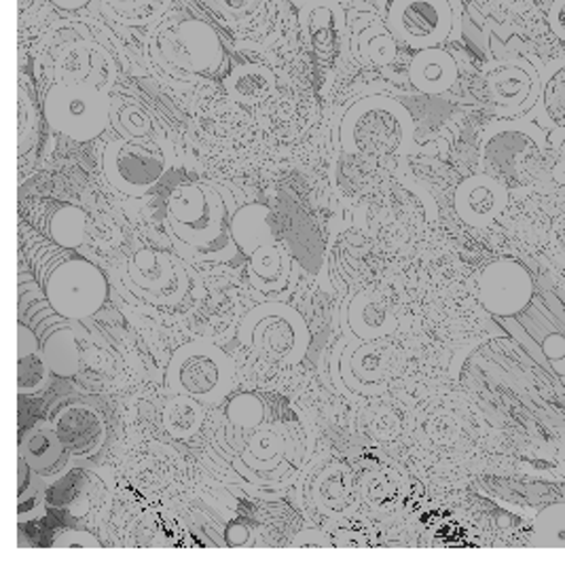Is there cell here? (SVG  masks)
I'll list each match as a JSON object with an SVG mask.
<instances>
[{
	"label": "cell",
	"mask_w": 565,
	"mask_h": 565,
	"mask_svg": "<svg viewBox=\"0 0 565 565\" xmlns=\"http://www.w3.org/2000/svg\"><path fill=\"white\" fill-rule=\"evenodd\" d=\"M206 422V405L184 396L172 394L163 407V430L174 440L195 437Z\"/></svg>",
	"instance_id": "cell-25"
},
{
	"label": "cell",
	"mask_w": 565,
	"mask_h": 565,
	"mask_svg": "<svg viewBox=\"0 0 565 565\" xmlns=\"http://www.w3.org/2000/svg\"><path fill=\"white\" fill-rule=\"evenodd\" d=\"M149 45L154 62L177 77H214L225 62L218 32L193 15L161 18L149 36Z\"/></svg>",
	"instance_id": "cell-3"
},
{
	"label": "cell",
	"mask_w": 565,
	"mask_h": 565,
	"mask_svg": "<svg viewBox=\"0 0 565 565\" xmlns=\"http://www.w3.org/2000/svg\"><path fill=\"white\" fill-rule=\"evenodd\" d=\"M536 115L548 129L565 126V60L553 62L542 75Z\"/></svg>",
	"instance_id": "cell-26"
},
{
	"label": "cell",
	"mask_w": 565,
	"mask_h": 565,
	"mask_svg": "<svg viewBox=\"0 0 565 565\" xmlns=\"http://www.w3.org/2000/svg\"><path fill=\"white\" fill-rule=\"evenodd\" d=\"M546 20H548V26L553 30V34L565 43V0H553Z\"/></svg>",
	"instance_id": "cell-38"
},
{
	"label": "cell",
	"mask_w": 565,
	"mask_h": 565,
	"mask_svg": "<svg viewBox=\"0 0 565 565\" xmlns=\"http://www.w3.org/2000/svg\"><path fill=\"white\" fill-rule=\"evenodd\" d=\"M540 348L546 354V360L553 366V371L565 382V334L557 333V331L546 334L542 339Z\"/></svg>",
	"instance_id": "cell-36"
},
{
	"label": "cell",
	"mask_w": 565,
	"mask_h": 565,
	"mask_svg": "<svg viewBox=\"0 0 565 565\" xmlns=\"http://www.w3.org/2000/svg\"><path fill=\"white\" fill-rule=\"evenodd\" d=\"M89 546L100 548V542L89 532H81V530H66L64 534L53 540V548H89Z\"/></svg>",
	"instance_id": "cell-37"
},
{
	"label": "cell",
	"mask_w": 565,
	"mask_h": 565,
	"mask_svg": "<svg viewBox=\"0 0 565 565\" xmlns=\"http://www.w3.org/2000/svg\"><path fill=\"white\" fill-rule=\"evenodd\" d=\"M276 89V77L269 68L248 64L239 66L227 78V92L233 100L242 104H258L267 100Z\"/></svg>",
	"instance_id": "cell-27"
},
{
	"label": "cell",
	"mask_w": 565,
	"mask_h": 565,
	"mask_svg": "<svg viewBox=\"0 0 565 565\" xmlns=\"http://www.w3.org/2000/svg\"><path fill=\"white\" fill-rule=\"evenodd\" d=\"M18 454L26 460L34 475L45 481L60 479L68 470L73 458L57 437L52 419L36 422L32 428H28L20 438Z\"/></svg>",
	"instance_id": "cell-17"
},
{
	"label": "cell",
	"mask_w": 565,
	"mask_h": 565,
	"mask_svg": "<svg viewBox=\"0 0 565 565\" xmlns=\"http://www.w3.org/2000/svg\"><path fill=\"white\" fill-rule=\"evenodd\" d=\"M227 417L239 430H255L265 417V407L255 394H239L230 403Z\"/></svg>",
	"instance_id": "cell-33"
},
{
	"label": "cell",
	"mask_w": 565,
	"mask_h": 565,
	"mask_svg": "<svg viewBox=\"0 0 565 565\" xmlns=\"http://www.w3.org/2000/svg\"><path fill=\"white\" fill-rule=\"evenodd\" d=\"M43 352L53 375L60 380L77 377L81 369V350L77 334L71 327H55L41 337Z\"/></svg>",
	"instance_id": "cell-24"
},
{
	"label": "cell",
	"mask_w": 565,
	"mask_h": 565,
	"mask_svg": "<svg viewBox=\"0 0 565 565\" xmlns=\"http://www.w3.org/2000/svg\"><path fill=\"white\" fill-rule=\"evenodd\" d=\"M50 2L62 11H81L92 4V0H50Z\"/></svg>",
	"instance_id": "cell-39"
},
{
	"label": "cell",
	"mask_w": 565,
	"mask_h": 565,
	"mask_svg": "<svg viewBox=\"0 0 565 565\" xmlns=\"http://www.w3.org/2000/svg\"><path fill=\"white\" fill-rule=\"evenodd\" d=\"M544 255L565 269V212L542 232Z\"/></svg>",
	"instance_id": "cell-35"
},
{
	"label": "cell",
	"mask_w": 565,
	"mask_h": 565,
	"mask_svg": "<svg viewBox=\"0 0 565 565\" xmlns=\"http://www.w3.org/2000/svg\"><path fill=\"white\" fill-rule=\"evenodd\" d=\"M246 456H253V466L257 468H274L282 462L286 456V438L280 433H258L250 438Z\"/></svg>",
	"instance_id": "cell-32"
},
{
	"label": "cell",
	"mask_w": 565,
	"mask_h": 565,
	"mask_svg": "<svg viewBox=\"0 0 565 565\" xmlns=\"http://www.w3.org/2000/svg\"><path fill=\"white\" fill-rule=\"evenodd\" d=\"M548 174L546 186H551L555 193H565V126L548 131Z\"/></svg>",
	"instance_id": "cell-34"
},
{
	"label": "cell",
	"mask_w": 565,
	"mask_h": 565,
	"mask_svg": "<svg viewBox=\"0 0 565 565\" xmlns=\"http://www.w3.org/2000/svg\"><path fill=\"white\" fill-rule=\"evenodd\" d=\"M511 193L513 191L500 180L479 172L458 184L454 206L468 227L486 230L504 214L511 204Z\"/></svg>",
	"instance_id": "cell-14"
},
{
	"label": "cell",
	"mask_w": 565,
	"mask_h": 565,
	"mask_svg": "<svg viewBox=\"0 0 565 565\" xmlns=\"http://www.w3.org/2000/svg\"><path fill=\"white\" fill-rule=\"evenodd\" d=\"M207 9L230 28H248L265 15L274 0H202Z\"/></svg>",
	"instance_id": "cell-29"
},
{
	"label": "cell",
	"mask_w": 565,
	"mask_h": 565,
	"mask_svg": "<svg viewBox=\"0 0 565 565\" xmlns=\"http://www.w3.org/2000/svg\"><path fill=\"white\" fill-rule=\"evenodd\" d=\"M47 306L64 320H87L103 309L108 282L103 269L83 257L62 258L43 278Z\"/></svg>",
	"instance_id": "cell-8"
},
{
	"label": "cell",
	"mask_w": 565,
	"mask_h": 565,
	"mask_svg": "<svg viewBox=\"0 0 565 565\" xmlns=\"http://www.w3.org/2000/svg\"><path fill=\"white\" fill-rule=\"evenodd\" d=\"M532 546L565 548V504L546 507L536 516Z\"/></svg>",
	"instance_id": "cell-31"
},
{
	"label": "cell",
	"mask_w": 565,
	"mask_h": 565,
	"mask_svg": "<svg viewBox=\"0 0 565 565\" xmlns=\"http://www.w3.org/2000/svg\"><path fill=\"white\" fill-rule=\"evenodd\" d=\"M168 149L153 142L117 138L104 147V177L119 193H126L129 198H140L153 189L168 172Z\"/></svg>",
	"instance_id": "cell-10"
},
{
	"label": "cell",
	"mask_w": 565,
	"mask_h": 565,
	"mask_svg": "<svg viewBox=\"0 0 565 565\" xmlns=\"http://www.w3.org/2000/svg\"><path fill=\"white\" fill-rule=\"evenodd\" d=\"M542 75L527 60H504L489 66L486 92L489 104L502 119H521L536 108Z\"/></svg>",
	"instance_id": "cell-12"
},
{
	"label": "cell",
	"mask_w": 565,
	"mask_h": 565,
	"mask_svg": "<svg viewBox=\"0 0 565 565\" xmlns=\"http://www.w3.org/2000/svg\"><path fill=\"white\" fill-rule=\"evenodd\" d=\"M460 77L456 57L443 47L419 50L409 62V81L422 94L438 96L449 92Z\"/></svg>",
	"instance_id": "cell-20"
},
{
	"label": "cell",
	"mask_w": 565,
	"mask_h": 565,
	"mask_svg": "<svg viewBox=\"0 0 565 565\" xmlns=\"http://www.w3.org/2000/svg\"><path fill=\"white\" fill-rule=\"evenodd\" d=\"M52 369L45 359L43 343L28 324H18V394L30 396L45 390L52 380Z\"/></svg>",
	"instance_id": "cell-21"
},
{
	"label": "cell",
	"mask_w": 565,
	"mask_h": 565,
	"mask_svg": "<svg viewBox=\"0 0 565 565\" xmlns=\"http://www.w3.org/2000/svg\"><path fill=\"white\" fill-rule=\"evenodd\" d=\"M45 232L60 248L75 250L85 239L87 216L81 207L62 204L50 212L45 221Z\"/></svg>",
	"instance_id": "cell-28"
},
{
	"label": "cell",
	"mask_w": 565,
	"mask_h": 565,
	"mask_svg": "<svg viewBox=\"0 0 565 565\" xmlns=\"http://www.w3.org/2000/svg\"><path fill=\"white\" fill-rule=\"evenodd\" d=\"M536 292L530 269L514 258H498L477 278V299L495 318H513L525 311Z\"/></svg>",
	"instance_id": "cell-11"
},
{
	"label": "cell",
	"mask_w": 565,
	"mask_h": 565,
	"mask_svg": "<svg viewBox=\"0 0 565 565\" xmlns=\"http://www.w3.org/2000/svg\"><path fill=\"white\" fill-rule=\"evenodd\" d=\"M454 0H386L384 18L390 34L415 52L440 47L458 28Z\"/></svg>",
	"instance_id": "cell-9"
},
{
	"label": "cell",
	"mask_w": 565,
	"mask_h": 565,
	"mask_svg": "<svg viewBox=\"0 0 565 565\" xmlns=\"http://www.w3.org/2000/svg\"><path fill=\"white\" fill-rule=\"evenodd\" d=\"M237 339L250 352L284 364H299L311 343L306 318L280 301H267L250 309L239 322Z\"/></svg>",
	"instance_id": "cell-6"
},
{
	"label": "cell",
	"mask_w": 565,
	"mask_h": 565,
	"mask_svg": "<svg viewBox=\"0 0 565 565\" xmlns=\"http://www.w3.org/2000/svg\"><path fill=\"white\" fill-rule=\"evenodd\" d=\"M230 233L235 248H239V253L246 257H250L260 246L276 242L269 225V207L263 204H248L235 210L230 221Z\"/></svg>",
	"instance_id": "cell-22"
},
{
	"label": "cell",
	"mask_w": 565,
	"mask_h": 565,
	"mask_svg": "<svg viewBox=\"0 0 565 565\" xmlns=\"http://www.w3.org/2000/svg\"><path fill=\"white\" fill-rule=\"evenodd\" d=\"M233 377L232 356L207 339H195L172 354L166 369V387L170 394H184L212 407L232 392Z\"/></svg>",
	"instance_id": "cell-4"
},
{
	"label": "cell",
	"mask_w": 565,
	"mask_h": 565,
	"mask_svg": "<svg viewBox=\"0 0 565 565\" xmlns=\"http://www.w3.org/2000/svg\"><path fill=\"white\" fill-rule=\"evenodd\" d=\"M166 216L172 233L193 250L233 244L225 204L210 186L198 182L179 184L166 202Z\"/></svg>",
	"instance_id": "cell-5"
},
{
	"label": "cell",
	"mask_w": 565,
	"mask_h": 565,
	"mask_svg": "<svg viewBox=\"0 0 565 565\" xmlns=\"http://www.w3.org/2000/svg\"><path fill=\"white\" fill-rule=\"evenodd\" d=\"M52 424L73 458L96 456L108 435L103 413L87 403H68L60 407L53 415Z\"/></svg>",
	"instance_id": "cell-15"
},
{
	"label": "cell",
	"mask_w": 565,
	"mask_h": 565,
	"mask_svg": "<svg viewBox=\"0 0 565 565\" xmlns=\"http://www.w3.org/2000/svg\"><path fill=\"white\" fill-rule=\"evenodd\" d=\"M396 324L386 297L373 288L359 292L348 308V327L359 341H380L394 333Z\"/></svg>",
	"instance_id": "cell-18"
},
{
	"label": "cell",
	"mask_w": 565,
	"mask_h": 565,
	"mask_svg": "<svg viewBox=\"0 0 565 565\" xmlns=\"http://www.w3.org/2000/svg\"><path fill=\"white\" fill-rule=\"evenodd\" d=\"M303 39L308 43L309 52L320 64H333L341 55L343 41L348 34L345 22V4L341 2H324L299 11Z\"/></svg>",
	"instance_id": "cell-16"
},
{
	"label": "cell",
	"mask_w": 565,
	"mask_h": 565,
	"mask_svg": "<svg viewBox=\"0 0 565 565\" xmlns=\"http://www.w3.org/2000/svg\"><path fill=\"white\" fill-rule=\"evenodd\" d=\"M412 113L387 96H366L339 121V147L364 159H396L413 149Z\"/></svg>",
	"instance_id": "cell-2"
},
{
	"label": "cell",
	"mask_w": 565,
	"mask_h": 565,
	"mask_svg": "<svg viewBox=\"0 0 565 565\" xmlns=\"http://www.w3.org/2000/svg\"><path fill=\"white\" fill-rule=\"evenodd\" d=\"M128 274L136 290L157 303H177L189 284L179 258L153 248H142L129 258Z\"/></svg>",
	"instance_id": "cell-13"
},
{
	"label": "cell",
	"mask_w": 565,
	"mask_h": 565,
	"mask_svg": "<svg viewBox=\"0 0 565 565\" xmlns=\"http://www.w3.org/2000/svg\"><path fill=\"white\" fill-rule=\"evenodd\" d=\"M248 258L250 282L260 292H278L288 284L290 257L276 242L260 246Z\"/></svg>",
	"instance_id": "cell-23"
},
{
	"label": "cell",
	"mask_w": 565,
	"mask_h": 565,
	"mask_svg": "<svg viewBox=\"0 0 565 565\" xmlns=\"http://www.w3.org/2000/svg\"><path fill=\"white\" fill-rule=\"evenodd\" d=\"M39 140V113L32 98L28 96L26 85L18 87V157L24 166L26 154L34 151Z\"/></svg>",
	"instance_id": "cell-30"
},
{
	"label": "cell",
	"mask_w": 565,
	"mask_h": 565,
	"mask_svg": "<svg viewBox=\"0 0 565 565\" xmlns=\"http://www.w3.org/2000/svg\"><path fill=\"white\" fill-rule=\"evenodd\" d=\"M548 134L542 126L521 119H500L481 138V172L500 180L511 191L546 184L548 174Z\"/></svg>",
	"instance_id": "cell-1"
},
{
	"label": "cell",
	"mask_w": 565,
	"mask_h": 565,
	"mask_svg": "<svg viewBox=\"0 0 565 565\" xmlns=\"http://www.w3.org/2000/svg\"><path fill=\"white\" fill-rule=\"evenodd\" d=\"M311 500L320 513L329 516H348L356 511V491L352 483V470L341 462H331L316 477Z\"/></svg>",
	"instance_id": "cell-19"
},
{
	"label": "cell",
	"mask_w": 565,
	"mask_h": 565,
	"mask_svg": "<svg viewBox=\"0 0 565 565\" xmlns=\"http://www.w3.org/2000/svg\"><path fill=\"white\" fill-rule=\"evenodd\" d=\"M290 2L297 7V11H306V9L324 4V2H341V4H348V2H352V0H290Z\"/></svg>",
	"instance_id": "cell-40"
},
{
	"label": "cell",
	"mask_w": 565,
	"mask_h": 565,
	"mask_svg": "<svg viewBox=\"0 0 565 565\" xmlns=\"http://www.w3.org/2000/svg\"><path fill=\"white\" fill-rule=\"evenodd\" d=\"M43 117L73 142H92L110 126V98L89 81L53 83L43 98Z\"/></svg>",
	"instance_id": "cell-7"
}]
</instances>
